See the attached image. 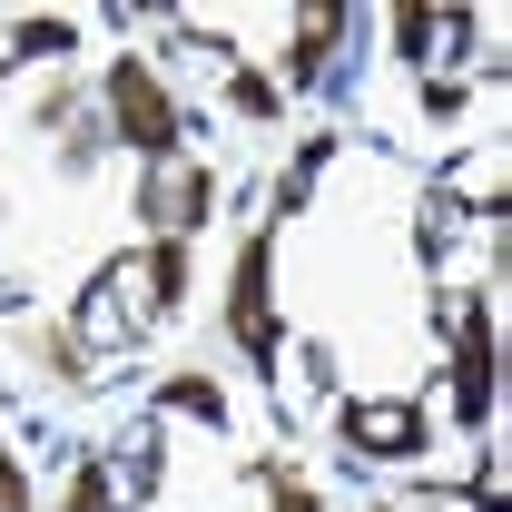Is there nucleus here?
Listing matches in <instances>:
<instances>
[{
	"label": "nucleus",
	"mask_w": 512,
	"mask_h": 512,
	"mask_svg": "<svg viewBox=\"0 0 512 512\" xmlns=\"http://www.w3.org/2000/svg\"><path fill=\"white\" fill-rule=\"evenodd\" d=\"M256 483H266V512H325L316 493H306V483L286 473V463H256Z\"/></svg>",
	"instance_id": "obj_10"
},
{
	"label": "nucleus",
	"mask_w": 512,
	"mask_h": 512,
	"mask_svg": "<svg viewBox=\"0 0 512 512\" xmlns=\"http://www.w3.org/2000/svg\"><path fill=\"white\" fill-rule=\"evenodd\" d=\"M207 168H188V158H158V178H148V197H138V207H148V217H158V227H168V237H188L197 217H207Z\"/></svg>",
	"instance_id": "obj_5"
},
{
	"label": "nucleus",
	"mask_w": 512,
	"mask_h": 512,
	"mask_svg": "<svg viewBox=\"0 0 512 512\" xmlns=\"http://www.w3.org/2000/svg\"><path fill=\"white\" fill-rule=\"evenodd\" d=\"M355 463H414L424 453V404H345Z\"/></svg>",
	"instance_id": "obj_4"
},
{
	"label": "nucleus",
	"mask_w": 512,
	"mask_h": 512,
	"mask_svg": "<svg viewBox=\"0 0 512 512\" xmlns=\"http://www.w3.org/2000/svg\"><path fill=\"white\" fill-rule=\"evenodd\" d=\"M345 40V10H316L306 40H286V79H325V50Z\"/></svg>",
	"instance_id": "obj_7"
},
{
	"label": "nucleus",
	"mask_w": 512,
	"mask_h": 512,
	"mask_svg": "<svg viewBox=\"0 0 512 512\" xmlns=\"http://www.w3.org/2000/svg\"><path fill=\"white\" fill-rule=\"evenodd\" d=\"M158 404H168V414H207V424H227V394H217L207 375H168V394H158Z\"/></svg>",
	"instance_id": "obj_8"
},
{
	"label": "nucleus",
	"mask_w": 512,
	"mask_h": 512,
	"mask_svg": "<svg viewBox=\"0 0 512 512\" xmlns=\"http://www.w3.org/2000/svg\"><path fill=\"white\" fill-rule=\"evenodd\" d=\"M266 266H276V237L256 227L247 247H237V286H227V325H237V345H247L256 365H276V296H266Z\"/></svg>",
	"instance_id": "obj_2"
},
{
	"label": "nucleus",
	"mask_w": 512,
	"mask_h": 512,
	"mask_svg": "<svg viewBox=\"0 0 512 512\" xmlns=\"http://www.w3.org/2000/svg\"><path fill=\"white\" fill-rule=\"evenodd\" d=\"M0 512H30V483H20V463L0 453Z\"/></svg>",
	"instance_id": "obj_12"
},
{
	"label": "nucleus",
	"mask_w": 512,
	"mask_h": 512,
	"mask_svg": "<svg viewBox=\"0 0 512 512\" xmlns=\"http://www.w3.org/2000/svg\"><path fill=\"white\" fill-rule=\"evenodd\" d=\"M463 30H473L463 10H394V40H404V60H414V69H434L444 50H463Z\"/></svg>",
	"instance_id": "obj_6"
},
{
	"label": "nucleus",
	"mask_w": 512,
	"mask_h": 512,
	"mask_svg": "<svg viewBox=\"0 0 512 512\" xmlns=\"http://www.w3.org/2000/svg\"><path fill=\"white\" fill-rule=\"evenodd\" d=\"M453 414H463V424L493 414V306H483V296L453 316Z\"/></svg>",
	"instance_id": "obj_3"
},
{
	"label": "nucleus",
	"mask_w": 512,
	"mask_h": 512,
	"mask_svg": "<svg viewBox=\"0 0 512 512\" xmlns=\"http://www.w3.org/2000/svg\"><path fill=\"white\" fill-rule=\"evenodd\" d=\"M69 40H79L69 20H20V40H10V50H20V60H69Z\"/></svg>",
	"instance_id": "obj_9"
},
{
	"label": "nucleus",
	"mask_w": 512,
	"mask_h": 512,
	"mask_svg": "<svg viewBox=\"0 0 512 512\" xmlns=\"http://www.w3.org/2000/svg\"><path fill=\"white\" fill-rule=\"evenodd\" d=\"M69 512H109V463H79V483H69Z\"/></svg>",
	"instance_id": "obj_11"
},
{
	"label": "nucleus",
	"mask_w": 512,
	"mask_h": 512,
	"mask_svg": "<svg viewBox=\"0 0 512 512\" xmlns=\"http://www.w3.org/2000/svg\"><path fill=\"white\" fill-rule=\"evenodd\" d=\"M109 128H119L148 168L178 158V109H168V89H158V69H148V60H109Z\"/></svg>",
	"instance_id": "obj_1"
}]
</instances>
